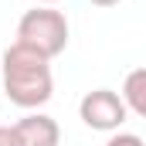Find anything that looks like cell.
Masks as SVG:
<instances>
[{
    "label": "cell",
    "instance_id": "7",
    "mask_svg": "<svg viewBox=\"0 0 146 146\" xmlns=\"http://www.w3.org/2000/svg\"><path fill=\"white\" fill-rule=\"evenodd\" d=\"M0 146H14L10 143V126H0Z\"/></svg>",
    "mask_w": 146,
    "mask_h": 146
},
{
    "label": "cell",
    "instance_id": "1",
    "mask_svg": "<svg viewBox=\"0 0 146 146\" xmlns=\"http://www.w3.org/2000/svg\"><path fill=\"white\" fill-rule=\"evenodd\" d=\"M3 92L21 109H41L54 92L51 58H44L34 48L14 41L3 51Z\"/></svg>",
    "mask_w": 146,
    "mask_h": 146
},
{
    "label": "cell",
    "instance_id": "4",
    "mask_svg": "<svg viewBox=\"0 0 146 146\" xmlns=\"http://www.w3.org/2000/svg\"><path fill=\"white\" fill-rule=\"evenodd\" d=\"M10 143L14 146H58L61 143V129L51 115L44 112H27L24 119H17L10 126Z\"/></svg>",
    "mask_w": 146,
    "mask_h": 146
},
{
    "label": "cell",
    "instance_id": "6",
    "mask_svg": "<svg viewBox=\"0 0 146 146\" xmlns=\"http://www.w3.org/2000/svg\"><path fill=\"white\" fill-rule=\"evenodd\" d=\"M106 146H146V143L136 136V133H112Z\"/></svg>",
    "mask_w": 146,
    "mask_h": 146
},
{
    "label": "cell",
    "instance_id": "2",
    "mask_svg": "<svg viewBox=\"0 0 146 146\" xmlns=\"http://www.w3.org/2000/svg\"><path fill=\"white\" fill-rule=\"evenodd\" d=\"M17 41L44 58H58L68 48V21L54 7H34L17 21Z\"/></svg>",
    "mask_w": 146,
    "mask_h": 146
},
{
    "label": "cell",
    "instance_id": "3",
    "mask_svg": "<svg viewBox=\"0 0 146 146\" xmlns=\"http://www.w3.org/2000/svg\"><path fill=\"white\" fill-rule=\"evenodd\" d=\"M78 115L88 129L95 133H119V126L126 122V99L112 88H95V92H85V99L78 102Z\"/></svg>",
    "mask_w": 146,
    "mask_h": 146
},
{
    "label": "cell",
    "instance_id": "8",
    "mask_svg": "<svg viewBox=\"0 0 146 146\" xmlns=\"http://www.w3.org/2000/svg\"><path fill=\"white\" fill-rule=\"evenodd\" d=\"M92 3H95V7H115L119 0H92Z\"/></svg>",
    "mask_w": 146,
    "mask_h": 146
},
{
    "label": "cell",
    "instance_id": "9",
    "mask_svg": "<svg viewBox=\"0 0 146 146\" xmlns=\"http://www.w3.org/2000/svg\"><path fill=\"white\" fill-rule=\"evenodd\" d=\"M37 7H51V3H58V0H34Z\"/></svg>",
    "mask_w": 146,
    "mask_h": 146
},
{
    "label": "cell",
    "instance_id": "5",
    "mask_svg": "<svg viewBox=\"0 0 146 146\" xmlns=\"http://www.w3.org/2000/svg\"><path fill=\"white\" fill-rule=\"evenodd\" d=\"M122 99L126 109L136 112L139 119H146V68H133L122 82Z\"/></svg>",
    "mask_w": 146,
    "mask_h": 146
}]
</instances>
